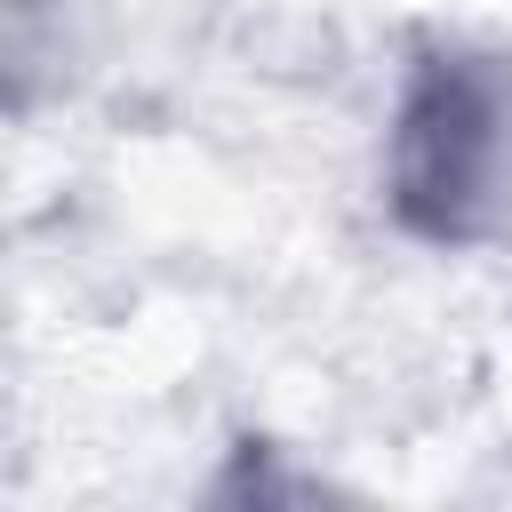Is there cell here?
<instances>
[{
  "label": "cell",
  "instance_id": "1",
  "mask_svg": "<svg viewBox=\"0 0 512 512\" xmlns=\"http://www.w3.org/2000/svg\"><path fill=\"white\" fill-rule=\"evenodd\" d=\"M392 200L432 240L512 232V64L472 48L416 64L392 128Z\"/></svg>",
  "mask_w": 512,
  "mask_h": 512
}]
</instances>
